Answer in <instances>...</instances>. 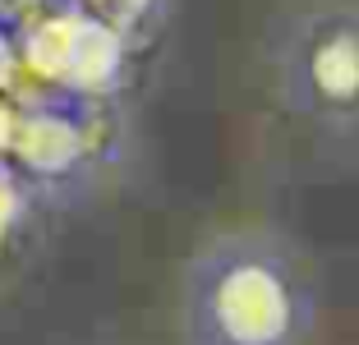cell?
<instances>
[{
    "mask_svg": "<svg viewBox=\"0 0 359 345\" xmlns=\"http://www.w3.org/2000/svg\"><path fill=\"white\" fill-rule=\"evenodd\" d=\"M290 83L318 115L359 111V10H318L290 32Z\"/></svg>",
    "mask_w": 359,
    "mask_h": 345,
    "instance_id": "cell-2",
    "label": "cell"
},
{
    "mask_svg": "<svg viewBox=\"0 0 359 345\" xmlns=\"http://www.w3.org/2000/svg\"><path fill=\"white\" fill-rule=\"evenodd\" d=\"M299 304L295 262L263 240H226L194 267V327L212 345H281Z\"/></svg>",
    "mask_w": 359,
    "mask_h": 345,
    "instance_id": "cell-1",
    "label": "cell"
}]
</instances>
